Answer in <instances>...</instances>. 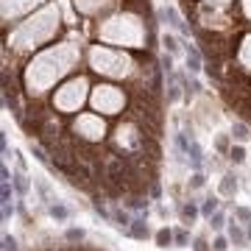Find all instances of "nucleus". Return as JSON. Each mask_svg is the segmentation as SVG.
Instances as JSON below:
<instances>
[{
  "label": "nucleus",
  "mask_w": 251,
  "mask_h": 251,
  "mask_svg": "<svg viewBox=\"0 0 251 251\" xmlns=\"http://www.w3.org/2000/svg\"><path fill=\"white\" fill-rule=\"evenodd\" d=\"M11 184H14V190H17L20 196H28V193H31V181H28L25 171H17V173H14Z\"/></svg>",
  "instance_id": "nucleus-10"
},
{
  "label": "nucleus",
  "mask_w": 251,
  "mask_h": 251,
  "mask_svg": "<svg viewBox=\"0 0 251 251\" xmlns=\"http://www.w3.org/2000/svg\"><path fill=\"white\" fill-rule=\"evenodd\" d=\"M224 224H226V212H221V209H218L215 215L209 218V226H212V229L218 232V229H224Z\"/></svg>",
  "instance_id": "nucleus-20"
},
{
  "label": "nucleus",
  "mask_w": 251,
  "mask_h": 251,
  "mask_svg": "<svg viewBox=\"0 0 251 251\" xmlns=\"http://www.w3.org/2000/svg\"><path fill=\"white\" fill-rule=\"evenodd\" d=\"M173 240H176V246H179V249H184V246H187V232H184V229H179V232H173Z\"/></svg>",
  "instance_id": "nucleus-23"
},
{
  "label": "nucleus",
  "mask_w": 251,
  "mask_h": 251,
  "mask_svg": "<svg viewBox=\"0 0 251 251\" xmlns=\"http://www.w3.org/2000/svg\"><path fill=\"white\" fill-rule=\"evenodd\" d=\"M67 240H70V243L84 240V229H67Z\"/></svg>",
  "instance_id": "nucleus-25"
},
{
  "label": "nucleus",
  "mask_w": 251,
  "mask_h": 251,
  "mask_svg": "<svg viewBox=\"0 0 251 251\" xmlns=\"http://www.w3.org/2000/svg\"><path fill=\"white\" fill-rule=\"evenodd\" d=\"M246 234H249V240H251V221H249V229H246Z\"/></svg>",
  "instance_id": "nucleus-30"
},
{
  "label": "nucleus",
  "mask_w": 251,
  "mask_h": 251,
  "mask_svg": "<svg viewBox=\"0 0 251 251\" xmlns=\"http://www.w3.org/2000/svg\"><path fill=\"white\" fill-rule=\"evenodd\" d=\"M198 215H201V209H198L193 201H184V204L179 206V218H181V224H184V226H193Z\"/></svg>",
  "instance_id": "nucleus-4"
},
{
  "label": "nucleus",
  "mask_w": 251,
  "mask_h": 251,
  "mask_svg": "<svg viewBox=\"0 0 251 251\" xmlns=\"http://www.w3.org/2000/svg\"><path fill=\"white\" fill-rule=\"evenodd\" d=\"M232 140H237V143H246V140H251V128L246 123H234L232 126Z\"/></svg>",
  "instance_id": "nucleus-12"
},
{
  "label": "nucleus",
  "mask_w": 251,
  "mask_h": 251,
  "mask_svg": "<svg viewBox=\"0 0 251 251\" xmlns=\"http://www.w3.org/2000/svg\"><path fill=\"white\" fill-rule=\"evenodd\" d=\"M81 87H84L81 81H75V84H70V87H64V90H67V98H73V100H78V103H81V98H84V92H81ZM59 106H62V109H70V100L59 98Z\"/></svg>",
  "instance_id": "nucleus-7"
},
{
  "label": "nucleus",
  "mask_w": 251,
  "mask_h": 251,
  "mask_svg": "<svg viewBox=\"0 0 251 251\" xmlns=\"http://www.w3.org/2000/svg\"><path fill=\"white\" fill-rule=\"evenodd\" d=\"M126 232L131 234L134 240H145V237L151 234V229H148V224H145V218H134V221H131V226H128Z\"/></svg>",
  "instance_id": "nucleus-5"
},
{
  "label": "nucleus",
  "mask_w": 251,
  "mask_h": 251,
  "mask_svg": "<svg viewBox=\"0 0 251 251\" xmlns=\"http://www.w3.org/2000/svg\"><path fill=\"white\" fill-rule=\"evenodd\" d=\"M34 184H36V190H39V198H42L48 206L56 204V196H53V190H50V181L48 179H34Z\"/></svg>",
  "instance_id": "nucleus-9"
},
{
  "label": "nucleus",
  "mask_w": 251,
  "mask_h": 251,
  "mask_svg": "<svg viewBox=\"0 0 251 251\" xmlns=\"http://www.w3.org/2000/svg\"><path fill=\"white\" fill-rule=\"evenodd\" d=\"M75 128H81V131H84V137H90V140H95V137L103 134V123H98V120H95V117H90V115L81 117Z\"/></svg>",
  "instance_id": "nucleus-2"
},
{
  "label": "nucleus",
  "mask_w": 251,
  "mask_h": 251,
  "mask_svg": "<svg viewBox=\"0 0 251 251\" xmlns=\"http://www.w3.org/2000/svg\"><path fill=\"white\" fill-rule=\"evenodd\" d=\"M3 251H20L17 240H14L11 234H3Z\"/></svg>",
  "instance_id": "nucleus-22"
},
{
  "label": "nucleus",
  "mask_w": 251,
  "mask_h": 251,
  "mask_svg": "<svg viewBox=\"0 0 251 251\" xmlns=\"http://www.w3.org/2000/svg\"><path fill=\"white\" fill-rule=\"evenodd\" d=\"M204 173H201V171H196V173H193V176H190V181H187V187L190 190H201V187H204Z\"/></svg>",
  "instance_id": "nucleus-19"
},
{
  "label": "nucleus",
  "mask_w": 251,
  "mask_h": 251,
  "mask_svg": "<svg viewBox=\"0 0 251 251\" xmlns=\"http://www.w3.org/2000/svg\"><path fill=\"white\" fill-rule=\"evenodd\" d=\"M162 45H165V50H168V53H179V39H176V36H173V34H162Z\"/></svg>",
  "instance_id": "nucleus-15"
},
{
  "label": "nucleus",
  "mask_w": 251,
  "mask_h": 251,
  "mask_svg": "<svg viewBox=\"0 0 251 251\" xmlns=\"http://www.w3.org/2000/svg\"><path fill=\"white\" fill-rule=\"evenodd\" d=\"M95 106L103 109V112H117V106L123 103V98L115 92V87H98V92H95Z\"/></svg>",
  "instance_id": "nucleus-1"
},
{
  "label": "nucleus",
  "mask_w": 251,
  "mask_h": 251,
  "mask_svg": "<svg viewBox=\"0 0 251 251\" xmlns=\"http://www.w3.org/2000/svg\"><path fill=\"white\" fill-rule=\"evenodd\" d=\"M229 243H234L237 249H246V243H249V234L240 229V224H237V221H232V224H229Z\"/></svg>",
  "instance_id": "nucleus-6"
},
{
  "label": "nucleus",
  "mask_w": 251,
  "mask_h": 251,
  "mask_svg": "<svg viewBox=\"0 0 251 251\" xmlns=\"http://www.w3.org/2000/svg\"><path fill=\"white\" fill-rule=\"evenodd\" d=\"M179 98H181V92H179V81L171 78V84H168V100H171V103H176Z\"/></svg>",
  "instance_id": "nucleus-18"
},
{
  "label": "nucleus",
  "mask_w": 251,
  "mask_h": 251,
  "mask_svg": "<svg viewBox=\"0 0 251 251\" xmlns=\"http://www.w3.org/2000/svg\"><path fill=\"white\" fill-rule=\"evenodd\" d=\"M159 17H162V20H168V23H171V25L176 28V31H181V34L187 31V28H184V23H181V17L176 14V9H171V6H165V9H159Z\"/></svg>",
  "instance_id": "nucleus-8"
},
{
  "label": "nucleus",
  "mask_w": 251,
  "mask_h": 251,
  "mask_svg": "<svg viewBox=\"0 0 251 251\" xmlns=\"http://www.w3.org/2000/svg\"><path fill=\"white\" fill-rule=\"evenodd\" d=\"M218 196L221 198H234L237 196V176H234V173H224V176H221Z\"/></svg>",
  "instance_id": "nucleus-3"
},
{
  "label": "nucleus",
  "mask_w": 251,
  "mask_h": 251,
  "mask_svg": "<svg viewBox=\"0 0 251 251\" xmlns=\"http://www.w3.org/2000/svg\"><path fill=\"white\" fill-rule=\"evenodd\" d=\"M50 218H53V221H59V224H64V221H67V206H64L62 201L50 204Z\"/></svg>",
  "instance_id": "nucleus-14"
},
{
  "label": "nucleus",
  "mask_w": 251,
  "mask_h": 251,
  "mask_svg": "<svg viewBox=\"0 0 251 251\" xmlns=\"http://www.w3.org/2000/svg\"><path fill=\"white\" fill-rule=\"evenodd\" d=\"M229 159H232L234 165H243V162H246V151H243V145H234V148H229Z\"/></svg>",
  "instance_id": "nucleus-17"
},
{
  "label": "nucleus",
  "mask_w": 251,
  "mask_h": 251,
  "mask_svg": "<svg viewBox=\"0 0 251 251\" xmlns=\"http://www.w3.org/2000/svg\"><path fill=\"white\" fill-rule=\"evenodd\" d=\"M218 204H221V201H218L215 196H209V198L204 201V206H201V215H204V218H212V215L218 212Z\"/></svg>",
  "instance_id": "nucleus-16"
},
{
  "label": "nucleus",
  "mask_w": 251,
  "mask_h": 251,
  "mask_svg": "<svg viewBox=\"0 0 251 251\" xmlns=\"http://www.w3.org/2000/svg\"><path fill=\"white\" fill-rule=\"evenodd\" d=\"M187 70H190V73H198V70H201V53H198L196 45H187Z\"/></svg>",
  "instance_id": "nucleus-11"
},
{
  "label": "nucleus",
  "mask_w": 251,
  "mask_h": 251,
  "mask_svg": "<svg viewBox=\"0 0 251 251\" xmlns=\"http://www.w3.org/2000/svg\"><path fill=\"white\" fill-rule=\"evenodd\" d=\"M162 67H165L168 73L173 70V59H171V56H162Z\"/></svg>",
  "instance_id": "nucleus-29"
},
{
  "label": "nucleus",
  "mask_w": 251,
  "mask_h": 251,
  "mask_svg": "<svg viewBox=\"0 0 251 251\" xmlns=\"http://www.w3.org/2000/svg\"><path fill=\"white\" fill-rule=\"evenodd\" d=\"M234 218L243 221V224H249V221H251V209H249V206H234Z\"/></svg>",
  "instance_id": "nucleus-21"
},
{
  "label": "nucleus",
  "mask_w": 251,
  "mask_h": 251,
  "mask_svg": "<svg viewBox=\"0 0 251 251\" xmlns=\"http://www.w3.org/2000/svg\"><path fill=\"white\" fill-rule=\"evenodd\" d=\"M193 251H212V249H209L206 237H196V243H193Z\"/></svg>",
  "instance_id": "nucleus-24"
},
{
  "label": "nucleus",
  "mask_w": 251,
  "mask_h": 251,
  "mask_svg": "<svg viewBox=\"0 0 251 251\" xmlns=\"http://www.w3.org/2000/svg\"><path fill=\"white\" fill-rule=\"evenodd\" d=\"M215 148H218V151H226V148H229V137L221 134V137L215 140Z\"/></svg>",
  "instance_id": "nucleus-28"
},
{
  "label": "nucleus",
  "mask_w": 251,
  "mask_h": 251,
  "mask_svg": "<svg viewBox=\"0 0 251 251\" xmlns=\"http://www.w3.org/2000/svg\"><path fill=\"white\" fill-rule=\"evenodd\" d=\"M171 243H173V232L168 226H162L159 232H156V246H159V249H168Z\"/></svg>",
  "instance_id": "nucleus-13"
},
{
  "label": "nucleus",
  "mask_w": 251,
  "mask_h": 251,
  "mask_svg": "<svg viewBox=\"0 0 251 251\" xmlns=\"http://www.w3.org/2000/svg\"><path fill=\"white\" fill-rule=\"evenodd\" d=\"M226 249H229V237H218L212 243V251H226Z\"/></svg>",
  "instance_id": "nucleus-26"
},
{
  "label": "nucleus",
  "mask_w": 251,
  "mask_h": 251,
  "mask_svg": "<svg viewBox=\"0 0 251 251\" xmlns=\"http://www.w3.org/2000/svg\"><path fill=\"white\" fill-rule=\"evenodd\" d=\"M31 153H34L36 159L42 162V165H48V156H45V151H42V148H36V145H31Z\"/></svg>",
  "instance_id": "nucleus-27"
}]
</instances>
